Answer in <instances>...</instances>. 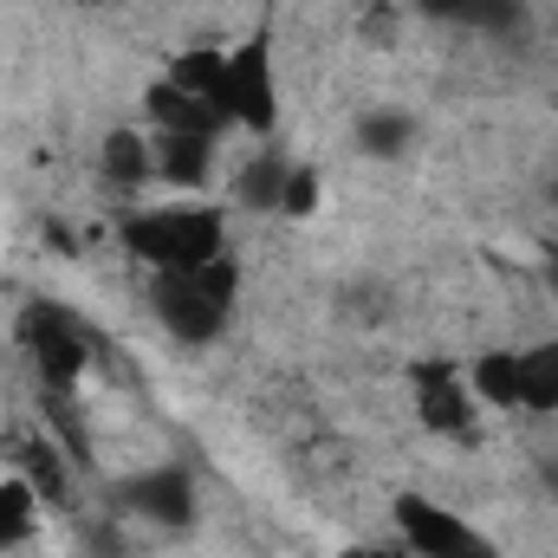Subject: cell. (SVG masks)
<instances>
[{"instance_id":"6da1fadb","label":"cell","mask_w":558,"mask_h":558,"mask_svg":"<svg viewBox=\"0 0 558 558\" xmlns=\"http://www.w3.org/2000/svg\"><path fill=\"white\" fill-rule=\"evenodd\" d=\"M228 299H234V260H208V267H182V274L156 279V312L189 344H208L221 331Z\"/></svg>"},{"instance_id":"7a4b0ae2","label":"cell","mask_w":558,"mask_h":558,"mask_svg":"<svg viewBox=\"0 0 558 558\" xmlns=\"http://www.w3.org/2000/svg\"><path fill=\"white\" fill-rule=\"evenodd\" d=\"M124 241L137 247L143 260H156L162 274H182V267H208V260H221V215H208V208L137 215V221H124Z\"/></svg>"},{"instance_id":"3957f363","label":"cell","mask_w":558,"mask_h":558,"mask_svg":"<svg viewBox=\"0 0 558 558\" xmlns=\"http://www.w3.org/2000/svg\"><path fill=\"white\" fill-rule=\"evenodd\" d=\"M215 111L234 118V124H247V131H274L279 92H274V46H267V33H254L247 46L228 52V78H221Z\"/></svg>"},{"instance_id":"277c9868","label":"cell","mask_w":558,"mask_h":558,"mask_svg":"<svg viewBox=\"0 0 558 558\" xmlns=\"http://www.w3.org/2000/svg\"><path fill=\"white\" fill-rule=\"evenodd\" d=\"M20 338H26V351H33V364H39V377L52 390L78 384V371H85V325L65 305H26Z\"/></svg>"},{"instance_id":"5b68a950","label":"cell","mask_w":558,"mask_h":558,"mask_svg":"<svg viewBox=\"0 0 558 558\" xmlns=\"http://www.w3.org/2000/svg\"><path fill=\"white\" fill-rule=\"evenodd\" d=\"M397 533L410 539L416 558H494V546H487L468 520H454L448 507H435V500H422V494H403V500H397Z\"/></svg>"},{"instance_id":"8992f818","label":"cell","mask_w":558,"mask_h":558,"mask_svg":"<svg viewBox=\"0 0 558 558\" xmlns=\"http://www.w3.org/2000/svg\"><path fill=\"white\" fill-rule=\"evenodd\" d=\"M416 410H422V422H428L435 435H468V428H474L468 384H454L448 364H435V371H422L416 377Z\"/></svg>"},{"instance_id":"52a82bcc","label":"cell","mask_w":558,"mask_h":558,"mask_svg":"<svg viewBox=\"0 0 558 558\" xmlns=\"http://www.w3.org/2000/svg\"><path fill=\"white\" fill-rule=\"evenodd\" d=\"M124 500L149 513L156 526H189V513H195V494H189V474L182 468H156V474H143L124 487Z\"/></svg>"},{"instance_id":"ba28073f","label":"cell","mask_w":558,"mask_h":558,"mask_svg":"<svg viewBox=\"0 0 558 558\" xmlns=\"http://www.w3.org/2000/svg\"><path fill=\"white\" fill-rule=\"evenodd\" d=\"M143 105H149V118H156L162 131L215 137V124H221V111H215L208 98H189V92H182V85H169V78H162V85H149V98H143Z\"/></svg>"},{"instance_id":"9c48e42d","label":"cell","mask_w":558,"mask_h":558,"mask_svg":"<svg viewBox=\"0 0 558 558\" xmlns=\"http://www.w3.org/2000/svg\"><path fill=\"white\" fill-rule=\"evenodd\" d=\"M149 156H156V175H169V182H182V189H195V182H208V156H215V137H189V131H162V143H156Z\"/></svg>"},{"instance_id":"30bf717a","label":"cell","mask_w":558,"mask_h":558,"mask_svg":"<svg viewBox=\"0 0 558 558\" xmlns=\"http://www.w3.org/2000/svg\"><path fill=\"white\" fill-rule=\"evenodd\" d=\"M435 20H461V26H487V33H520L526 7L520 0H416Z\"/></svg>"},{"instance_id":"8fae6325","label":"cell","mask_w":558,"mask_h":558,"mask_svg":"<svg viewBox=\"0 0 558 558\" xmlns=\"http://www.w3.org/2000/svg\"><path fill=\"white\" fill-rule=\"evenodd\" d=\"M221 78H228V52H175L169 59V85H182L189 98H221Z\"/></svg>"},{"instance_id":"7c38bea8","label":"cell","mask_w":558,"mask_h":558,"mask_svg":"<svg viewBox=\"0 0 558 558\" xmlns=\"http://www.w3.org/2000/svg\"><path fill=\"white\" fill-rule=\"evenodd\" d=\"M520 403L526 410H558V344H539L520 357Z\"/></svg>"},{"instance_id":"4fadbf2b","label":"cell","mask_w":558,"mask_h":558,"mask_svg":"<svg viewBox=\"0 0 558 558\" xmlns=\"http://www.w3.org/2000/svg\"><path fill=\"white\" fill-rule=\"evenodd\" d=\"M149 169H156V156H149V143L137 131H111L105 137V175L111 182H143Z\"/></svg>"},{"instance_id":"5bb4252c","label":"cell","mask_w":558,"mask_h":558,"mask_svg":"<svg viewBox=\"0 0 558 558\" xmlns=\"http://www.w3.org/2000/svg\"><path fill=\"white\" fill-rule=\"evenodd\" d=\"M474 390L487 397V403H520V357H507V351H487L474 371Z\"/></svg>"},{"instance_id":"9a60e30c","label":"cell","mask_w":558,"mask_h":558,"mask_svg":"<svg viewBox=\"0 0 558 558\" xmlns=\"http://www.w3.org/2000/svg\"><path fill=\"white\" fill-rule=\"evenodd\" d=\"M33 487L13 474V481H0V546H20L26 533H33Z\"/></svg>"},{"instance_id":"2e32d148","label":"cell","mask_w":558,"mask_h":558,"mask_svg":"<svg viewBox=\"0 0 558 558\" xmlns=\"http://www.w3.org/2000/svg\"><path fill=\"white\" fill-rule=\"evenodd\" d=\"M20 481H26L33 494H46V500L65 494V474H59V461H52L39 441H20Z\"/></svg>"},{"instance_id":"e0dca14e","label":"cell","mask_w":558,"mask_h":558,"mask_svg":"<svg viewBox=\"0 0 558 558\" xmlns=\"http://www.w3.org/2000/svg\"><path fill=\"white\" fill-rule=\"evenodd\" d=\"M357 143H364L371 156H397V149L410 143V118H397V111H371L364 131H357Z\"/></svg>"},{"instance_id":"ac0fdd59","label":"cell","mask_w":558,"mask_h":558,"mask_svg":"<svg viewBox=\"0 0 558 558\" xmlns=\"http://www.w3.org/2000/svg\"><path fill=\"white\" fill-rule=\"evenodd\" d=\"M279 189H286V169H279L274 156H260V162L241 175V195H247L254 208H279Z\"/></svg>"},{"instance_id":"d6986e66","label":"cell","mask_w":558,"mask_h":558,"mask_svg":"<svg viewBox=\"0 0 558 558\" xmlns=\"http://www.w3.org/2000/svg\"><path fill=\"white\" fill-rule=\"evenodd\" d=\"M312 202H318V182H312V169H286L279 208H286V215H312Z\"/></svg>"},{"instance_id":"ffe728a7","label":"cell","mask_w":558,"mask_h":558,"mask_svg":"<svg viewBox=\"0 0 558 558\" xmlns=\"http://www.w3.org/2000/svg\"><path fill=\"white\" fill-rule=\"evenodd\" d=\"M357 558H390V553H357Z\"/></svg>"},{"instance_id":"44dd1931","label":"cell","mask_w":558,"mask_h":558,"mask_svg":"<svg viewBox=\"0 0 558 558\" xmlns=\"http://www.w3.org/2000/svg\"><path fill=\"white\" fill-rule=\"evenodd\" d=\"M85 7H105V0H85Z\"/></svg>"},{"instance_id":"7402d4cb","label":"cell","mask_w":558,"mask_h":558,"mask_svg":"<svg viewBox=\"0 0 558 558\" xmlns=\"http://www.w3.org/2000/svg\"><path fill=\"white\" fill-rule=\"evenodd\" d=\"M553 202H558V182H553Z\"/></svg>"},{"instance_id":"603a6c76","label":"cell","mask_w":558,"mask_h":558,"mask_svg":"<svg viewBox=\"0 0 558 558\" xmlns=\"http://www.w3.org/2000/svg\"><path fill=\"white\" fill-rule=\"evenodd\" d=\"M553 487H558V474H553Z\"/></svg>"}]
</instances>
